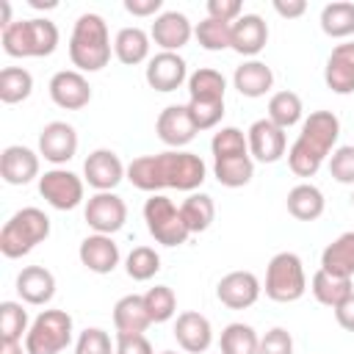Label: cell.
<instances>
[{"mask_svg":"<svg viewBox=\"0 0 354 354\" xmlns=\"http://www.w3.org/2000/svg\"><path fill=\"white\" fill-rule=\"evenodd\" d=\"M207 177V166L196 152L166 149L158 155H141L127 163V180L138 191L158 194L163 188H177L194 194Z\"/></svg>","mask_w":354,"mask_h":354,"instance_id":"6da1fadb","label":"cell"},{"mask_svg":"<svg viewBox=\"0 0 354 354\" xmlns=\"http://www.w3.org/2000/svg\"><path fill=\"white\" fill-rule=\"evenodd\" d=\"M340 119L332 111H313L288 149V166L296 177H315L324 160L337 149Z\"/></svg>","mask_w":354,"mask_h":354,"instance_id":"7a4b0ae2","label":"cell"},{"mask_svg":"<svg viewBox=\"0 0 354 354\" xmlns=\"http://www.w3.org/2000/svg\"><path fill=\"white\" fill-rule=\"evenodd\" d=\"M69 61L77 72H100L111 61V36L100 14L86 11L77 17L69 36Z\"/></svg>","mask_w":354,"mask_h":354,"instance_id":"3957f363","label":"cell"},{"mask_svg":"<svg viewBox=\"0 0 354 354\" xmlns=\"http://www.w3.org/2000/svg\"><path fill=\"white\" fill-rule=\"evenodd\" d=\"M227 80L213 66H199L188 75V113L196 130H213L224 116Z\"/></svg>","mask_w":354,"mask_h":354,"instance_id":"277c9868","label":"cell"},{"mask_svg":"<svg viewBox=\"0 0 354 354\" xmlns=\"http://www.w3.org/2000/svg\"><path fill=\"white\" fill-rule=\"evenodd\" d=\"M58 39H61L58 28L47 17L14 19L0 33L3 50L11 58H44V55H53L55 47H58Z\"/></svg>","mask_w":354,"mask_h":354,"instance_id":"5b68a950","label":"cell"},{"mask_svg":"<svg viewBox=\"0 0 354 354\" xmlns=\"http://www.w3.org/2000/svg\"><path fill=\"white\" fill-rule=\"evenodd\" d=\"M50 238V216L39 207H22L17 210L0 230V252L8 260L25 257L39 243Z\"/></svg>","mask_w":354,"mask_h":354,"instance_id":"8992f818","label":"cell"},{"mask_svg":"<svg viewBox=\"0 0 354 354\" xmlns=\"http://www.w3.org/2000/svg\"><path fill=\"white\" fill-rule=\"evenodd\" d=\"M263 290L271 301H279V304L299 301L307 293V274H304L301 257L296 252H277L268 260Z\"/></svg>","mask_w":354,"mask_h":354,"instance_id":"52a82bcc","label":"cell"},{"mask_svg":"<svg viewBox=\"0 0 354 354\" xmlns=\"http://www.w3.org/2000/svg\"><path fill=\"white\" fill-rule=\"evenodd\" d=\"M69 343H72V315L66 310H41L25 335L28 354H61Z\"/></svg>","mask_w":354,"mask_h":354,"instance_id":"ba28073f","label":"cell"},{"mask_svg":"<svg viewBox=\"0 0 354 354\" xmlns=\"http://www.w3.org/2000/svg\"><path fill=\"white\" fill-rule=\"evenodd\" d=\"M144 221L149 235L163 246H183L191 235L180 216V207L163 194H152L144 202Z\"/></svg>","mask_w":354,"mask_h":354,"instance_id":"9c48e42d","label":"cell"},{"mask_svg":"<svg viewBox=\"0 0 354 354\" xmlns=\"http://www.w3.org/2000/svg\"><path fill=\"white\" fill-rule=\"evenodd\" d=\"M83 183L86 180H80L75 171L58 166L39 177V194L55 210H75L83 202Z\"/></svg>","mask_w":354,"mask_h":354,"instance_id":"30bf717a","label":"cell"},{"mask_svg":"<svg viewBox=\"0 0 354 354\" xmlns=\"http://www.w3.org/2000/svg\"><path fill=\"white\" fill-rule=\"evenodd\" d=\"M83 216H86V224H88L94 232H100V235H113V232H119V230L124 227V221H127V205H124V199H122L119 194H113V191H97L94 196H88Z\"/></svg>","mask_w":354,"mask_h":354,"instance_id":"8fae6325","label":"cell"},{"mask_svg":"<svg viewBox=\"0 0 354 354\" xmlns=\"http://www.w3.org/2000/svg\"><path fill=\"white\" fill-rule=\"evenodd\" d=\"M124 177H127V166L122 163V158L113 149H105V147L94 149L83 160V180L94 191H113Z\"/></svg>","mask_w":354,"mask_h":354,"instance_id":"7c38bea8","label":"cell"},{"mask_svg":"<svg viewBox=\"0 0 354 354\" xmlns=\"http://www.w3.org/2000/svg\"><path fill=\"white\" fill-rule=\"evenodd\" d=\"M246 141H249V155L257 163H277L288 149L285 130L277 127L271 119L252 122L246 130Z\"/></svg>","mask_w":354,"mask_h":354,"instance_id":"4fadbf2b","label":"cell"},{"mask_svg":"<svg viewBox=\"0 0 354 354\" xmlns=\"http://www.w3.org/2000/svg\"><path fill=\"white\" fill-rule=\"evenodd\" d=\"M77 152V130L69 122H50L39 133V155L55 169L69 163Z\"/></svg>","mask_w":354,"mask_h":354,"instance_id":"5bb4252c","label":"cell"},{"mask_svg":"<svg viewBox=\"0 0 354 354\" xmlns=\"http://www.w3.org/2000/svg\"><path fill=\"white\" fill-rule=\"evenodd\" d=\"M144 77L149 88L169 94V91H177L183 83H188V64L177 53H158L147 61Z\"/></svg>","mask_w":354,"mask_h":354,"instance_id":"9a60e30c","label":"cell"},{"mask_svg":"<svg viewBox=\"0 0 354 354\" xmlns=\"http://www.w3.org/2000/svg\"><path fill=\"white\" fill-rule=\"evenodd\" d=\"M50 100L64 111H80L91 102V86L77 69H61L50 77Z\"/></svg>","mask_w":354,"mask_h":354,"instance_id":"2e32d148","label":"cell"},{"mask_svg":"<svg viewBox=\"0 0 354 354\" xmlns=\"http://www.w3.org/2000/svg\"><path fill=\"white\" fill-rule=\"evenodd\" d=\"M155 133L169 149H183V147H188L194 141V136L199 130H196V124H194V119L188 113V105H166L158 113Z\"/></svg>","mask_w":354,"mask_h":354,"instance_id":"e0dca14e","label":"cell"},{"mask_svg":"<svg viewBox=\"0 0 354 354\" xmlns=\"http://www.w3.org/2000/svg\"><path fill=\"white\" fill-rule=\"evenodd\" d=\"M263 293V285L260 279L252 274V271H230L218 279L216 285V296L224 307L230 310H246L252 307Z\"/></svg>","mask_w":354,"mask_h":354,"instance_id":"ac0fdd59","label":"cell"},{"mask_svg":"<svg viewBox=\"0 0 354 354\" xmlns=\"http://www.w3.org/2000/svg\"><path fill=\"white\" fill-rule=\"evenodd\" d=\"M194 36V25L183 11H163L155 17L149 28V39L160 47V53H177Z\"/></svg>","mask_w":354,"mask_h":354,"instance_id":"d6986e66","label":"cell"},{"mask_svg":"<svg viewBox=\"0 0 354 354\" xmlns=\"http://www.w3.org/2000/svg\"><path fill=\"white\" fill-rule=\"evenodd\" d=\"M0 177L8 185H28L30 180L41 177L39 174V152L22 144H11L0 155Z\"/></svg>","mask_w":354,"mask_h":354,"instance_id":"ffe728a7","label":"cell"},{"mask_svg":"<svg viewBox=\"0 0 354 354\" xmlns=\"http://www.w3.org/2000/svg\"><path fill=\"white\" fill-rule=\"evenodd\" d=\"M174 337H177V343H180L183 351H188V354H205L210 348V343H213V326H210V321L202 313L185 310L174 321Z\"/></svg>","mask_w":354,"mask_h":354,"instance_id":"44dd1931","label":"cell"},{"mask_svg":"<svg viewBox=\"0 0 354 354\" xmlns=\"http://www.w3.org/2000/svg\"><path fill=\"white\" fill-rule=\"evenodd\" d=\"M77 257L80 263L94 271V274H111L116 266H119V243L113 241V235H86L80 241V249H77Z\"/></svg>","mask_w":354,"mask_h":354,"instance_id":"7402d4cb","label":"cell"},{"mask_svg":"<svg viewBox=\"0 0 354 354\" xmlns=\"http://www.w3.org/2000/svg\"><path fill=\"white\" fill-rule=\"evenodd\" d=\"M324 83L329 91L340 97L354 91V41H343L332 47L326 66H324Z\"/></svg>","mask_w":354,"mask_h":354,"instance_id":"603a6c76","label":"cell"},{"mask_svg":"<svg viewBox=\"0 0 354 354\" xmlns=\"http://www.w3.org/2000/svg\"><path fill=\"white\" fill-rule=\"evenodd\" d=\"M268 41V25L260 14H241L232 22V47L238 55L243 58H254L257 53H263Z\"/></svg>","mask_w":354,"mask_h":354,"instance_id":"cb8c5ba5","label":"cell"},{"mask_svg":"<svg viewBox=\"0 0 354 354\" xmlns=\"http://www.w3.org/2000/svg\"><path fill=\"white\" fill-rule=\"evenodd\" d=\"M17 293L25 304H33V307H41V304H50L53 296H55V277L50 268L44 266H25L19 274H17Z\"/></svg>","mask_w":354,"mask_h":354,"instance_id":"d4e9b609","label":"cell"},{"mask_svg":"<svg viewBox=\"0 0 354 354\" xmlns=\"http://www.w3.org/2000/svg\"><path fill=\"white\" fill-rule=\"evenodd\" d=\"M232 86L238 88L241 97H249V100H257V97H266L274 86V72L268 64L257 61V58H249L243 61L241 66H235L232 72Z\"/></svg>","mask_w":354,"mask_h":354,"instance_id":"484cf974","label":"cell"},{"mask_svg":"<svg viewBox=\"0 0 354 354\" xmlns=\"http://www.w3.org/2000/svg\"><path fill=\"white\" fill-rule=\"evenodd\" d=\"M152 324L144 296L138 293H127L113 304V326L116 335H144V329Z\"/></svg>","mask_w":354,"mask_h":354,"instance_id":"4316f807","label":"cell"},{"mask_svg":"<svg viewBox=\"0 0 354 354\" xmlns=\"http://www.w3.org/2000/svg\"><path fill=\"white\" fill-rule=\"evenodd\" d=\"M285 205H288V213H290L293 218H299V221H315V218H321L324 210H326L324 191H321L318 185H313V183H299V185H293V188L288 191Z\"/></svg>","mask_w":354,"mask_h":354,"instance_id":"83f0119b","label":"cell"},{"mask_svg":"<svg viewBox=\"0 0 354 354\" xmlns=\"http://www.w3.org/2000/svg\"><path fill=\"white\" fill-rule=\"evenodd\" d=\"M321 268L335 277H354V230L337 235L324 252H321Z\"/></svg>","mask_w":354,"mask_h":354,"instance_id":"f1b7e54d","label":"cell"},{"mask_svg":"<svg viewBox=\"0 0 354 354\" xmlns=\"http://www.w3.org/2000/svg\"><path fill=\"white\" fill-rule=\"evenodd\" d=\"M149 33L141 28H122L113 39V55L124 64V66H136L144 64L149 58Z\"/></svg>","mask_w":354,"mask_h":354,"instance_id":"f546056e","label":"cell"},{"mask_svg":"<svg viewBox=\"0 0 354 354\" xmlns=\"http://www.w3.org/2000/svg\"><path fill=\"white\" fill-rule=\"evenodd\" d=\"M310 290H313V296H315V301H318V304H324V307H332V310H335L340 301H346V299L354 293V285H351V279H348V277H335V274H329V271L318 268V271L313 274Z\"/></svg>","mask_w":354,"mask_h":354,"instance_id":"4dcf8cb0","label":"cell"},{"mask_svg":"<svg viewBox=\"0 0 354 354\" xmlns=\"http://www.w3.org/2000/svg\"><path fill=\"white\" fill-rule=\"evenodd\" d=\"M213 174L224 188H243L254 177V160L252 155L213 158Z\"/></svg>","mask_w":354,"mask_h":354,"instance_id":"1f68e13d","label":"cell"},{"mask_svg":"<svg viewBox=\"0 0 354 354\" xmlns=\"http://www.w3.org/2000/svg\"><path fill=\"white\" fill-rule=\"evenodd\" d=\"M180 216H183V221H185V227H188L191 235L205 232V230L213 224V218H216L213 196H207V194H202V191L188 194V196L183 199V205H180Z\"/></svg>","mask_w":354,"mask_h":354,"instance_id":"d6a6232c","label":"cell"},{"mask_svg":"<svg viewBox=\"0 0 354 354\" xmlns=\"http://www.w3.org/2000/svg\"><path fill=\"white\" fill-rule=\"evenodd\" d=\"M321 30L329 39H348L354 36V3L335 0L321 8Z\"/></svg>","mask_w":354,"mask_h":354,"instance_id":"836d02e7","label":"cell"},{"mask_svg":"<svg viewBox=\"0 0 354 354\" xmlns=\"http://www.w3.org/2000/svg\"><path fill=\"white\" fill-rule=\"evenodd\" d=\"M301 113H304L301 97H299L296 91L285 88V91L271 94V100H268V116H266V119H271L277 127L288 130V127H293V124L301 122Z\"/></svg>","mask_w":354,"mask_h":354,"instance_id":"e575fe53","label":"cell"},{"mask_svg":"<svg viewBox=\"0 0 354 354\" xmlns=\"http://www.w3.org/2000/svg\"><path fill=\"white\" fill-rule=\"evenodd\" d=\"M221 354H260V337L257 332L243 324V321H232L221 329Z\"/></svg>","mask_w":354,"mask_h":354,"instance_id":"d590c367","label":"cell"},{"mask_svg":"<svg viewBox=\"0 0 354 354\" xmlns=\"http://www.w3.org/2000/svg\"><path fill=\"white\" fill-rule=\"evenodd\" d=\"M33 91V75L25 66H6L0 72V100L6 105H17L28 100Z\"/></svg>","mask_w":354,"mask_h":354,"instance_id":"8d00e7d4","label":"cell"},{"mask_svg":"<svg viewBox=\"0 0 354 354\" xmlns=\"http://www.w3.org/2000/svg\"><path fill=\"white\" fill-rule=\"evenodd\" d=\"M194 36L210 53H218V50H230L232 47V25L230 22H218V19L205 17L202 22H196Z\"/></svg>","mask_w":354,"mask_h":354,"instance_id":"74e56055","label":"cell"},{"mask_svg":"<svg viewBox=\"0 0 354 354\" xmlns=\"http://www.w3.org/2000/svg\"><path fill=\"white\" fill-rule=\"evenodd\" d=\"M124 271L136 282H147L160 271V254L152 246H136L124 257Z\"/></svg>","mask_w":354,"mask_h":354,"instance_id":"f35d334b","label":"cell"},{"mask_svg":"<svg viewBox=\"0 0 354 354\" xmlns=\"http://www.w3.org/2000/svg\"><path fill=\"white\" fill-rule=\"evenodd\" d=\"M28 313L19 301H3L0 304V340L3 343H19L22 335H28Z\"/></svg>","mask_w":354,"mask_h":354,"instance_id":"ab89813d","label":"cell"},{"mask_svg":"<svg viewBox=\"0 0 354 354\" xmlns=\"http://www.w3.org/2000/svg\"><path fill=\"white\" fill-rule=\"evenodd\" d=\"M144 304H147V313L152 318V324H166L174 318L177 313V296L169 285H155L144 293Z\"/></svg>","mask_w":354,"mask_h":354,"instance_id":"60d3db41","label":"cell"},{"mask_svg":"<svg viewBox=\"0 0 354 354\" xmlns=\"http://www.w3.org/2000/svg\"><path fill=\"white\" fill-rule=\"evenodd\" d=\"M210 152L213 158H227V155H249V141L246 133L238 127H221L210 138Z\"/></svg>","mask_w":354,"mask_h":354,"instance_id":"b9f144b4","label":"cell"},{"mask_svg":"<svg viewBox=\"0 0 354 354\" xmlns=\"http://www.w3.org/2000/svg\"><path fill=\"white\" fill-rule=\"evenodd\" d=\"M75 354H116V346L111 343V335L100 326H88L75 340Z\"/></svg>","mask_w":354,"mask_h":354,"instance_id":"7bdbcfd3","label":"cell"},{"mask_svg":"<svg viewBox=\"0 0 354 354\" xmlns=\"http://www.w3.org/2000/svg\"><path fill=\"white\" fill-rule=\"evenodd\" d=\"M329 174L340 185H354V144H343L329 155Z\"/></svg>","mask_w":354,"mask_h":354,"instance_id":"ee69618b","label":"cell"},{"mask_svg":"<svg viewBox=\"0 0 354 354\" xmlns=\"http://www.w3.org/2000/svg\"><path fill=\"white\" fill-rule=\"evenodd\" d=\"M260 354H293V337L288 329L274 326L260 337Z\"/></svg>","mask_w":354,"mask_h":354,"instance_id":"f6af8a7d","label":"cell"},{"mask_svg":"<svg viewBox=\"0 0 354 354\" xmlns=\"http://www.w3.org/2000/svg\"><path fill=\"white\" fill-rule=\"evenodd\" d=\"M207 17L210 19H218V22H235L241 14H243V6L241 0H207Z\"/></svg>","mask_w":354,"mask_h":354,"instance_id":"bcb514c9","label":"cell"},{"mask_svg":"<svg viewBox=\"0 0 354 354\" xmlns=\"http://www.w3.org/2000/svg\"><path fill=\"white\" fill-rule=\"evenodd\" d=\"M116 354H155L144 335H116Z\"/></svg>","mask_w":354,"mask_h":354,"instance_id":"7dc6e473","label":"cell"},{"mask_svg":"<svg viewBox=\"0 0 354 354\" xmlns=\"http://www.w3.org/2000/svg\"><path fill=\"white\" fill-rule=\"evenodd\" d=\"M163 0H124V11L133 17H158L163 14Z\"/></svg>","mask_w":354,"mask_h":354,"instance_id":"c3c4849f","label":"cell"},{"mask_svg":"<svg viewBox=\"0 0 354 354\" xmlns=\"http://www.w3.org/2000/svg\"><path fill=\"white\" fill-rule=\"evenodd\" d=\"M274 11L282 17V19H296L307 11V3L304 0H274Z\"/></svg>","mask_w":354,"mask_h":354,"instance_id":"681fc988","label":"cell"},{"mask_svg":"<svg viewBox=\"0 0 354 354\" xmlns=\"http://www.w3.org/2000/svg\"><path fill=\"white\" fill-rule=\"evenodd\" d=\"M335 321H337L346 332H354V293H351L346 301H340V304L335 307Z\"/></svg>","mask_w":354,"mask_h":354,"instance_id":"f907efd6","label":"cell"},{"mask_svg":"<svg viewBox=\"0 0 354 354\" xmlns=\"http://www.w3.org/2000/svg\"><path fill=\"white\" fill-rule=\"evenodd\" d=\"M0 354H28L22 343H0Z\"/></svg>","mask_w":354,"mask_h":354,"instance_id":"816d5d0a","label":"cell"},{"mask_svg":"<svg viewBox=\"0 0 354 354\" xmlns=\"http://www.w3.org/2000/svg\"><path fill=\"white\" fill-rule=\"evenodd\" d=\"M30 6H33V8H55L58 3H55V0H50V3H41V0H30Z\"/></svg>","mask_w":354,"mask_h":354,"instance_id":"f5cc1de1","label":"cell"},{"mask_svg":"<svg viewBox=\"0 0 354 354\" xmlns=\"http://www.w3.org/2000/svg\"><path fill=\"white\" fill-rule=\"evenodd\" d=\"M160 354H177V351H160Z\"/></svg>","mask_w":354,"mask_h":354,"instance_id":"db71d44e","label":"cell"},{"mask_svg":"<svg viewBox=\"0 0 354 354\" xmlns=\"http://www.w3.org/2000/svg\"><path fill=\"white\" fill-rule=\"evenodd\" d=\"M351 205H354V194H351Z\"/></svg>","mask_w":354,"mask_h":354,"instance_id":"11a10c76","label":"cell"}]
</instances>
